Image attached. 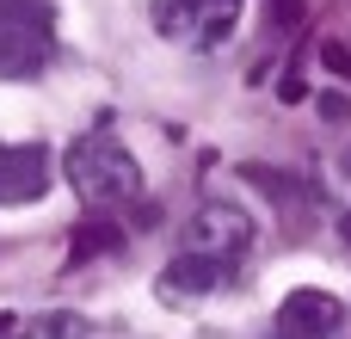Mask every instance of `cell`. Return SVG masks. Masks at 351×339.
<instances>
[{"mask_svg":"<svg viewBox=\"0 0 351 339\" xmlns=\"http://www.w3.org/2000/svg\"><path fill=\"white\" fill-rule=\"evenodd\" d=\"M339 321H346V303L315 284H302L278 303V339H333Z\"/></svg>","mask_w":351,"mask_h":339,"instance_id":"3957f363","label":"cell"},{"mask_svg":"<svg viewBox=\"0 0 351 339\" xmlns=\"http://www.w3.org/2000/svg\"><path fill=\"white\" fill-rule=\"evenodd\" d=\"M160 37H191L197 31V0H160Z\"/></svg>","mask_w":351,"mask_h":339,"instance_id":"30bf717a","label":"cell"},{"mask_svg":"<svg viewBox=\"0 0 351 339\" xmlns=\"http://www.w3.org/2000/svg\"><path fill=\"white\" fill-rule=\"evenodd\" d=\"M265 6H271V31H278V37H290V31L302 25V0H265Z\"/></svg>","mask_w":351,"mask_h":339,"instance_id":"8fae6325","label":"cell"},{"mask_svg":"<svg viewBox=\"0 0 351 339\" xmlns=\"http://www.w3.org/2000/svg\"><path fill=\"white\" fill-rule=\"evenodd\" d=\"M56 6L49 0H0V74H37L49 62Z\"/></svg>","mask_w":351,"mask_h":339,"instance_id":"7a4b0ae2","label":"cell"},{"mask_svg":"<svg viewBox=\"0 0 351 339\" xmlns=\"http://www.w3.org/2000/svg\"><path fill=\"white\" fill-rule=\"evenodd\" d=\"M315 111H321L327 124H346V117H351V99H346V93H333V86H327V93L315 99Z\"/></svg>","mask_w":351,"mask_h":339,"instance_id":"7c38bea8","label":"cell"},{"mask_svg":"<svg viewBox=\"0 0 351 339\" xmlns=\"http://www.w3.org/2000/svg\"><path fill=\"white\" fill-rule=\"evenodd\" d=\"M234 25H241V0H197V31H191V43H197V49H222V43L234 37Z\"/></svg>","mask_w":351,"mask_h":339,"instance_id":"52a82bcc","label":"cell"},{"mask_svg":"<svg viewBox=\"0 0 351 339\" xmlns=\"http://www.w3.org/2000/svg\"><path fill=\"white\" fill-rule=\"evenodd\" d=\"M278 99H284V105H296V99H302V80H296V74H290V80H278Z\"/></svg>","mask_w":351,"mask_h":339,"instance_id":"5bb4252c","label":"cell"},{"mask_svg":"<svg viewBox=\"0 0 351 339\" xmlns=\"http://www.w3.org/2000/svg\"><path fill=\"white\" fill-rule=\"evenodd\" d=\"M117 241H123V229H117V222H93V229H80V235H74V266H80V259H93V253H111Z\"/></svg>","mask_w":351,"mask_h":339,"instance_id":"9c48e42d","label":"cell"},{"mask_svg":"<svg viewBox=\"0 0 351 339\" xmlns=\"http://www.w3.org/2000/svg\"><path fill=\"white\" fill-rule=\"evenodd\" d=\"M339 241H346V247H351V210H346V216H339Z\"/></svg>","mask_w":351,"mask_h":339,"instance_id":"9a60e30c","label":"cell"},{"mask_svg":"<svg viewBox=\"0 0 351 339\" xmlns=\"http://www.w3.org/2000/svg\"><path fill=\"white\" fill-rule=\"evenodd\" d=\"M31 339H86V321L74 309H49V315H31Z\"/></svg>","mask_w":351,"mask_h":339,"instance_id":"ba28073f","label":"cell"},{"mask_svg":"<svg viewBox=\"0 0 351 339\" xmlns=\"http://www.w3.org/2000/svg\"><path fill=\"white\" fill-rule=\"evenodd\" d=\"M222 278H228V259H216V253H179L167 266V278H160V296L167 303L173 296H210Z\"/></svg>","mask_w":351,"mask_h":339,"instance_id":"8992f818","label":"cell"},{"mask_svg":"<svg viewBox=\"0 0 351 339\" xmlns=\"http://www.w3.org/2000/svg\"><path fill=\"white\" fill-rule=\"evenodd\" d=\"M49 191V148L43 142H0V204H37Z\"/></svg>","mask_w":351,"mask_h":339,"instance_id":"277c9868","label":"cell"},{"mask_svg":"<svg viewBox=\"0 0 351 339\" xmlns=\"http://www.w3.org/2000/svg\"><path fill=\"white\" fill-rule=\"evenodd\" d=\"M321 62H327L333 74H351V49L346 43H321Z\"/></svg>","mask_w":351,"mask_h":339,"instance_id":"4fadbf2b","label":"cell"},{"mask_svg":"<svg viewBox=\"0 0 351 339\" xmlns=\"http://www.w3.org/2000/svg\"><path fill=\"white\" fill-rule=\"evenodd\" d=\"M247 241H253V222H247L234 204H204V210L191 216V253L228 259V253H241Z\"/></svg>","mask_w":351,"mask_h":339,"instance_id":"5b68a950","label":"cell"},{"mask_svg":"<svg viewBox=\"0 0 351 339\" xmlns=\"http://www.w3.org/2000/svg\"><path fill=\"white\" fill-rule=\"evenodd\" d=\"M62 173H68V185H74L86 204H130V198H142V167H136V154H130L117 136H105V130L74 136L68 154H62Z\"/></svg>","mask_w":351,"mask_h":339,"instance_id":"6da1fadb","label":"cell"}]
</instances>
